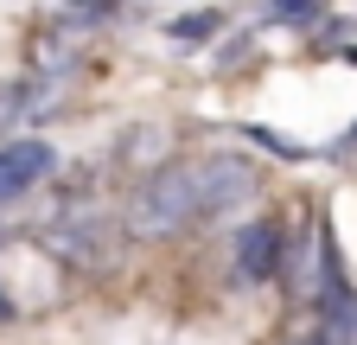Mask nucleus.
I'll list each match as a JSON object with an SVG mask.
<instances>
[{
    "instance_id": "obj_6",
    "label": "nucleus",
    "mask_w": 357,
    "mask_h": 345,
    "mask_svg": "<svg viewBox=\"0 0 357 345\" xmlns=\"http://www.w3.org/2000/svg\"><path fill=\"white\" fill-rule=\"evenodd\" d=\"M261 13L281 20V26H312V20L326 13V0H261Z\"/></svg>"
},
{
    "instance_id": "obj_4",
    "label": "nucleus",
    "mask_w": 357,
    "mask_h": 345,
    "mask_svg": "<svg viewBox=\"0 0 357 345\" xmlns=\"http://www.w3.org/2000/svg\"><path fill=\"white\" fill-rule=\"evenodd\" d=\"M52 147H45V141H0V205H7V198H26L38 179H45V172H52Z\"/></svg>"
},
{
    "instance_id": "obj_7",
    "label": "nucleus",
    "mask_w": 357,
    "mask_h": 345,
    "mask_svg": "<svg viewBox=\"0 0 357 345\" xmlns=\"http://www.w3.org/2000/svg\"><path fill=\"white\" fill-rule=\"evenodd\" d=\"M287 345H332V339H326V326H312V332H300V339H287Z\"/></svg>"
},
{
    "instance_id": "obj_1",
    "label": "nucleus",
    "mask_w": 357,
    "mask_h": 345,
    "mask_svg": "<svg viewBox=\"0 0 357 345\" xmlns=\"http://www.w3.org/2000/svg\"><path fill=\"white\" fill-rule=\"evenodd\" d=\"M192 218H198V205H192V166H160L128 198V230L134 237H172V230H185Z\"/></svg>"
},
{
    "instance_id": "obj_5",
    "label": "nucleus",
    "mask_w": 357,
    "mask_h": 345,
    "mask_svg": "<svg viewBox=\"0 0 357 345\" xmlns=\"http://www.w3.org/2000/svg\"><path fill=\"white\" fill-rule=\"evenodd\" d=\"M217 32H223V13H217V7H198V13H178V20H166V38H172V45H185V52L211 45Z\"/></svg>"
},
{
    "instance_id": "obj_3",
    "label": "nucleus",
    "mask_w": 357,
    "mask_h": 345,
    "mask_svg": "<svg viewBox=\"0 0 357 345\" xmlns=\"http://www.w3.org/2000/svg\"><path fill=\"white\" fill-rule=\"evenodd\" d=\"M281 263H287V230H281L275 218H255V224L236 230V243H230V281H236V288L275 281Z\"/></svg>"
},
{
    "instance_id": "obj_2",
    "label": "nucleus",
    "mask_w": 357,
    "mask_h": 345,
    "mask_svg": "<svg viewBox=\"0 0 357 345\" xmlns=\"http://www.w3.org/2000/svg\"><path fill=\"white\" fill-rule=\"evenodd\" d=\"M255 160L243 154H204L192 166V205H198V218H223V211H243L255 198Z\"/></svg>"
}]
</instances>
